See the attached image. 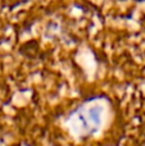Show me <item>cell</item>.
Wrapping results in <instances>:
<instances>
[{
	"label": "cell",
	"instance_id": "obj_1",
	"mask_svg": "<svg viewBox=\"0 0 145 146\" xmlns=\"http://www.w3.org/2000/svg\"><path fill=\"white\" fill-rule=\"evenodd\" d=\"M78 123L84 133H91L102 123V109L98 106L81 109L78 111Z\"/></svg>",
	"mask_w": 145,
	"mask_h": 146
}]
</instances>
